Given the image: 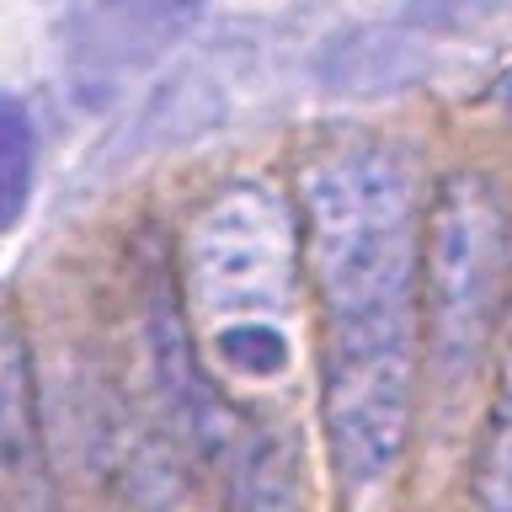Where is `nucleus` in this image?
<instances>
[{"mask_svg": "<svg viewBox=\"0 0 512 512\" xmlns=\"http://www.w3.org/2000/svg\"><path fill=\"white\" fill-rule=\"evenodd\" d=\"M43 475V416L32 384V352L16 315L0 304V480L32 486Z\"/></svg>", "mask_w": 512, "mask_h": 512, "instance_id": "obj_8", "label": "nucleus"}, {"mask_svg": "<svg viewBox=\"0 0 512 512\" xmlns=\"http://www.w3.org/2000/svg\"><path fill=\"white\" fill-rule=\"evenodd\" d=\"M32 166H38V134L22 96L0 91V230L22 219L32 198Z\"/></svg>", "mask_w": 512, "mask_h": 512, "instance_id": "obj_11", "label": "nucleus"}, {"mask_svg": "<svg viewBox=\"0 0 512 512\" xmlns=\"http://www.w3.org/2000/svg\"><path fill=\"white\" fill-rule=\"evenodd\" d=\"M512 288V230L486 171H448L432 187L422 219V288L416 310L427 326V363L443 384L475 374L496 336Z\"/></svg>", "mask_w": 512, "mask_h": 512, "instance_id": "obj_2", "label": "nucleus"}, {"mask_svg": "<svg viewBox=\"0 0 512 512\" xmlns=\"http://www.w3.org/2000/svg\"><path fill=\"white\" fill-rule=\"evenodd\" d=\"M214 352L230 374H246V379H272L288 368V336L272 320H230V326H219Z\"/></svg>", "mask_w": 512, "mask_h": 512, "instance_id": "obj_12", "label": "nucleus"}, {"mask_svg": "<svg viewBox=\"0 0 512 512\" xmlns=\"http://www.w3.org/2000/svg\"><path fill=\"white\" fill-rule=\"evenodd\" d=\"M422 187L406 150L336 139L299 166V256L326 331L416 326Z\"/></svg>", "mask_w": 512, "mask_h": 512, "instance_id": "obj_1", "label": "nucleus"}, {"mask_svg": "<svg viewBox=\"0 0 512 512\" xmlns=\"http://www.w3.org/2000/svg\"><path fill=\"white\" fill-rule=\"evenodd\" d=\"M208 0H91L64 27V75L75 102L102 107L128 80L160 64L192 27Z\"/></svg>", "mask_w": 512, "mask_h": 512, "instance_id": "obj_5", "label": "nucleus"}, {"mask_svg": "<svg viewBox=\"0 0 512 512\" xmlns=\"http://www.w3.org/2000/svg\"><path fill=\"white\" fill-rule=\"evenodd\" d=\"M496 11H507V0H406L395 11V22L422 32V38H443V32H464V27L491 22Z\"/></svg>", "mask_w": 512, "mask_h": 512, "instance_id": "obj_13", "label": "nucleus"}, {"mask_svg": "<svg viewBox=\"0 0 512 512\" xmlns=\"http://www.w3.org/2000/svg\"><path fill=\"white\" fill-rule=\"evenodd\" d=\"M470 496L480 512H512V342L502 352V374H496V390H491L486 432H480V448H475Z\"/></svg>", "mask_w": 512, "mask_h": 512, "instance_id": "obj_10", "label": "nucleus"}, {"mask_svg": "<svg viewBox=\"0 0 512 512\" xmlns=\"http://www.w3.org/2000/svg\"><path fill=\"white\" fill-rule=\"evenodd\" d=\"M224 464V512H304L299 464L283 438L240 432Z\"/></svg>", "mask_w": 512, "mask_h": 512, "instance_id": "obj_9", "label": "nucleus"}, {"mask_svg": "<svg viewBox=\"0 0 512 512\" xmlns=\"http://www.w3.org/2000/svg\"><path fill=\"white\" fill-rule=\"evenodd\" d=\"M150 352H155V384H160V400H166L171 432L182 443H192L198 454L224 459L240 438V422H235V411L224 406V395L203 379V368L187 347L182 310H176L160 288L150 294Z\"/></svg>", "mask_w": 512, "mask_h": 512, "instance_id": "obj_6", "label": "nucleus"}, {"mask_svg": "<svg viewBox=\"0 0 512 512\" xmlns=\"http://www.w3.org/2000/svg\"><path fill=\"white\" fill-rule=\"evenodd\" d=\"M427 75V38L400 22L347 27L315 54V80L342 96H390Z\"/></svg>", "mask_w": 512, "mask_h": 512, "instance_id": "obj_7", "label": "nucleus"}, {"mask_svg": "<svg viewBox=\"0 0 512 512\" xmlns=\"http://www.w3.org/2000/svg\"><path fill=\"white\" fill-rule=\"evenodd\" d=\"M187 294L224 320H278L299 294V214L272 182H224L187 224Z\"/></svg>", "mask_w": 512, "mask_h": 512, "instance_id": "obj_3", "label": "nucleus"}, {"mask_svg": "<svg viewBox=\"0 0 512 512\" xmlns=\"http://www.w3.org/2000/svg\"><path fill=\"white\" fill-rule=\"evenodd\" d=\"M416 411V326L326 331L320 347V427L347 491L395 475Z\"/></svg>", "mask_w": 512, "mask_h": 512, "instance_id": "obj_4", "label": "nucleus"}, {"mask_svg": "<svg viewBox=\"0 0 512 512\" xmlns=\"http://www.w3.org/2000/svg\"><path fill=\"white\" fill-rule=\"evenodd\" d=\"M0 512H6V502H0Z\"/></svg>", "mask_w": 512, "mask_h": 512, "instance_id": "obj_14", "label": "nucleus"}]
</instances>
